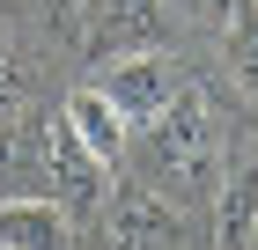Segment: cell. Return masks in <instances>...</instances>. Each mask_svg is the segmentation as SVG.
I'll list each match as a JSON object with an SVG mask.
<instances>
[{
    "mask_svg": "<svg viewBox=\"0 0 258 250\" xmlns=\"http://www.w3.org/2000/svg\"><path fill=\"white\" fill-rule=\"evenodd\" d=\"M140 184H170V192H214L221 184V125H214V96L184 81L177 103L148 125V177Z\"/></svg>",
    "mask_w": 258,
    "mask_h": 250,
    "instance_id": "obj_1",
    "label": "cell"
},
{
    "mask_svg": "<svg viewBox=\"0 0 258 250\" xmlns=\"http://www.w3.org/2000/svg\"><path fill=\"white\" fill-rule=\"evenodd\" d=\"M184 59L177 52H162V44H148V52H118L111 66H103V96L125 111V125H155L170 103H177V89H184Z\"/></svg>",
    "mask_w": 258,
    "mask_h": 250,
    "instance_id": "obj_2",
    "label": "cell"
},
{
    "mask_svg": "<svg viewBox=\"0 0 258 250\" xmlns=\"http://www.w3.org/2000/svg\"><path fill=\"white\" fill-rule=\"evenodd\" d=\"M96 213H103V243L111 250H184L177 206L155 184H118V192H103Z\"/></svg>",
    "mask_w": 258,
    "mask_h": 250,
    "instance_id": "obj_3",
    "label": "cell"
},
{
    "mask_svg": "<svg viewBox=\"0 0 258 250\" xmlns=\"http://www.w3.org/2000/svg\"><path fill=\"white\" fill-rule=\"evenodd\" d=\"M44 199H59L67 213L103 206V162L67 133V118H44Z\"/></svg>",
    "mask_w": 258,
    "mask_h": 250,
    "instance_id": "obj_4",
    "label": "cell"
},
{
    "mask_svg": "<svg viewBox=\"0 0 258 250\" xmlns=\"http://www.w3.org/2000/svg\"><path fill=\"white\" fill-rule=\"evenodd\" d=\"M81 22H89V52H148L162 30V0H81Z\"/></svg>",
    "mask_w": 258,
    "mask_h": 250,
    "instance_id": "obj_5",
    "label": "cell"
},
{
    "mask_svg": "<svg viewBox=\"0 0 258 250\" xmlns=\"http://www.w3.org/2000/svg\"><path fill=\"white\" fill-rule=\"evenodd\" d=\"M74 213L59 199H0V250H67Z\"/></svg>",
    "mask_w": 258,
    "mask_h": 250,
    "instance_id": "obj_6",
    "label": "cell"
},
{
    "mask_svg": "<svg viewBox=\"0 0 258 250\" xmlns=\"http://www.w3.org/2000/svg\"><path fill=\"white\" fill-rule=\"evenodd\" d=\"M59 118H67V133H74L81 147L96 154L103 170H111V162H118V154H125V140H133V125H125V111H118V103H111V96H103V89H74Z\"/></svg>",
    "mask_w": 258,
    "mask_h": 250,
    "instance_id": "obj_7",
    "label": "cell"
},
{
    "mask_svg": "<svg viewBox=\"0 0 258 250\" xmlns=\"http://www.w3.org/2000/svg\"><path fill=\"white\" fill-rule=\"evenodd\" d=\"M44 118H0V199H44Z\"/></svg>",
    "mask_w": 258,
    "mask_h": 250,
    "instance_id": "obj_8",
    "label": "cell"
},
{
    "mask_svg": "<svg viewBox=\"0 0 258 250\" xmlns=\"http://www.w3.org/2000/svg\"><path fill=\"white\" fill-rule=\"evenodd\" d=\"M251 228H258V154L221 184V199H214V243L221 250H243Z\"/></svg>",
    "mask_w": 258,
    "mask_h": 250,
    "instance_id": "obj_9",
    "label": "cell"
},
{
    "mask_svg": "<svg viewBox=\"0 0 258 250\" xmlns=\"http://www.w3.org/2000/svg\"><path fill=\"white\" fill-rule=\"evenodd\" d=\"M221 44H229V74H236V89H251V96H258V8H251Z\"/></svg>",
    "mask_w": 258,
    "mask_h": 250,
    "instance_id": "obj_10",
    "label": "cell"
},
{
    "mask_svg": "<svg viewBox=\"0 0 258 250\" xmlns=\"http://www.w3.org/2000/svg\"><path fill=\"white\" fill-rule=\"evenodd\" d=\"M251 8H258V0H199V15H207V30H214V37H229Z\"/></svg>",
    "mask_w": 258,
    "mask_h": 250,
    "instance_id": "obj_11",
    "label": "cell"
},
{
    "mask_svg": "<svg viewBox=\"0 0 258 250\" xmlns=\"http://www.w3.org/2000/svg\"><path fill=\"white\" fill-rule=\"evenodd\" d=\"M15 103H22V66L8 59V44H0V118H15Z\"/></svg>",
    "mask_w": 258,
    "mask_h": 250,
    "instance_id": "obj_12",
    "label": "cell"
},
{
    "mask_svg": "<svg viewBox=\"0 0 258 250\" xmlns=\"http://www.w3.org/2000/svg\"><path fill=\"white\" fill-rule=\"evenodd\" d=\"M243 250H258V228H251V243H243Z\"/></svg>",
    "mask_w": 258,
    "mask_h": 250,
    "instance_id": "obj_13",
    "label": "cell"
}]
</instances>
